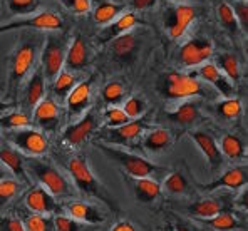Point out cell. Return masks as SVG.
Here are the masks:
<instances>
[{"mask_svg": "<svg viewBox=\"0 0 248 231\" xmlns=\"http://www.w3.org/2000/svg\"><path fill=\"white\" fill-rule=\"evenodd\" d=\"M67 169L78 193H82L89 198H94V200H99L106 208H109L114 213H119V204L116 203L112 194L108 191V188L93 173L86 156H82V154L72 156L67 161Z\"/></svg>", "mask_w": 248, "mask_h": 231, "instance_id": "obj_1", "label": "cell"}, {"mask_svg": "<svg viewBox=\"0 0 248 231\" xmlns=\"http://www.w3.org/2000/svg\"><path fill=\"white\" fill-rule=\"evenodd\" d=\"M27 171L37 179V185L44 186L56 200H72L78 196L74 183L65 174H62L50 161L41 159V157H29L25 161Z\"/></svg>", "mask_w": 248, "mask_h": 231, "instance_id": "obj_2", "label": "cell"}, {"mask_svg": "<svg viewBox=\"0 0 248 231\" xmlns=\"http://www.w3.org/2000/svg\"><path fill=\"white\" fill-rule=\"evenodd\" d=\"M96 148L104 154L108 159L116 163L119 168L131 178H155L161 174V166L151 163L143 156H138L134 153H129L119 146L104 144V142H96Z\"/></svg>", "mask_w": 248, "mask_h": 231, "instance_id": "obj_3", "label": "cell"}, {"mask_svg": "<svg viewBox=\"0 0 248 231\" xmlns=\"http://www.w3.org/2000/svg\"><path fill=\"white\" fill-rule=\"evenodd\" d=\"M163 96L168 99H191L195 96H208L206 87L195 76L186 72H170L159 86Z\"/></svg>", "mask_w": 248, "mask_h": 231, "instance_id": "obj_4", "label": "cell"}, {"mask_svg": "<svg viewBox=\"0 0 248 231\" xmlns=\"http://www.w3.org/2000/svg\"><path fill=\"white\" fill-rule=\"evenodd\" d=\"M149 127V123L146 117L140 119H131L127 124H123L119 127H104L96 134L97 141L108 142L111 146H126V148H133L136 141H140L141 136L146 133Z\"/></svg>", "mask_w": 248, "mask_h": 231, "instance_id": "obj_5", "label": "cell"}, {"mask_svg": "<svg viewBox=\"0 0 248 231\" xmlns=\"http://www.w3.org/2000/svg\"><path fill=\"white\" fill-rule=\"evenodd\" d=\"M35 54H37V40H24L17 47V50L12 56V61H10V71H9L10 91L19 87L22 80L25 79V76L34 67Z\"/></svg>", "mask_w": 248, "mask_h": 231, "instance_id": "obj_6", "label": "cell"}, {"mask_svg": "<svg viewBox=\"0 0 248 231\" xmlns=\"http://www.w3.org/2000/svg\"><path fill=\"white\" fill-rule=\"evenodd\" d=\"M5 138L12 146L32 157L42 156L49 149V141L46 134L35 129H10Z\"/></svg>", "mask_w": 248, "mask_h": 231, "instance_id": "obj_7", "label": "cell"}, {"mask_svg": "<svg viewBox=\"0 0 248 231\" xmlns=\"http://www.w3.org/2000/svg\"><path fill=\"white\" fill-rule=\"evenodd\" d=\"M99 127V114L96 109H91L79 117L74 124L67 126L62 133V141L71 148H79L91 138Z\"/></svg>", "mask_w": 248, "mask_h": 231, "instance_id": "obj_8", "label": "cell"}, {"mask_svg": "<svg viewBox=\"0 0 248 231\" xmlns=\"http://www.w3.org/2000/svg\"><path fill=\"white\" fill-rule=\"evenodd\" d=\"M42 74L46 76L47 80H54L59 72L64 69L65 61V46L61 39L54 37V35H47L46 44H44L42 50Z\"/></svg>", "mask_w": 248, "mask_h": 231, "instance_id": "obj_9", "label": "cell"}, {"mask_svg": "<svg viewBox=\"0 0 248 231\" xmlns=\"http://www.w3.org/2000/svg\"><path fill=\"white\" fill-rule=\"evenodd\" d=\"M62 27L61 15L54 12H39L32 14V15L22 17L19 20L7 22V24L0 25V34L9 31H16V29H35V31H59Z\"/></svg>", "mask_w": 248, "mask_h": 231, "instance_id": "obj_10", "label": "cell"}, {"mask_svg": "<svg viewBox=\"0 0 248 231\" xmlns=\"http://www.w3.org/2000/svg\"><path fill=\"white\" fill-rule=\"evenodd\" d=\"M24 203L32 213L39 215H59L62 211L59 201L41 185L31 186V189L24 194Z\"/></svg>", "mask_w": 248, "mask_h": 231, "instance_id": "obj_11", "label": "cell"}, {"mask_svg": "<svg viewBox=\"0 0 248 231\" xmlns=\"http://www.w3.org/2000/svg\"><path fill=\"white\" fill-rule=\"evenodd\" d=\"M213 54V44L208 39H191L180 49V62L185 67H200Z\"/></svg>", "mask_w": 248, "mask_h": 231, "instance_id": "obj_12", "label": "cell"}, {"mask_svg": "<svg viewBox=\"0 0 248 231\" xmlns=\"http://www.w3.org/2000/svg\"><path fill=\"white\" fill-rule=\"evenodd\" d=\"M195 19V9L188 3H178L173 7L166 19V29L171 39H181Z\"/></svg>", "mask_w": 248, "mask_h": 231, "instance_id": "obj_13", "label": "cell"}, {"mask_svg": "<svg viewBox=\"0 0 248 231\" xmlns=\"http://www.w3.org/2000/svg\"><path fill=\"white\" fill-rule=\"evenodd\" d=\"M65 215L71 216V218L78 219L81 223H87V225L99 226L106 221V213L101 210L99 206L91 203H84V201H69L65 204Z\"/></svg>", "mask_w": 248, "mask_h": 231, "instance_id": "obj_14", "label": "cell"}, {"mask_svg": "<svg viewBox=\"0 0 248 231\" xmlns=\"http://www.w3.org/2000/svg\"><path fill=\"white\" fill-rule=\"evenodd\" d=\"M247 179H248L247 166H235V168H230L228 171H225L215 181L206 183V185H200L198 183V188H202L203 191H215V189H221V188L240 189L243 186H247Z\"/></svg>", "mask_w": 248, "mask_h": 231, "instance_id": "obj_15", "label": "cell"}, {"mask_svg": "<svg viewBox=\"0 0 248 231\" xmlns=\"http://www.w3.org/2000/svg\"><path fill=\"white\" fill-rule=\"evenodd\" d=\"M189 138L195 141V144L198 146V149L202 151L203 156H205V159L208 161V164H210L211 171L220 169L221 163H223V156H221L220 148H218L213 136L205 133V131H191V133H189Z\"/></svg>", "mask_w": 248, "mask_h": 231, "instance_id": "obj_16", "label": "cell"}, {"mask_svg": "<svg viewBox=\"0 0 248 231\" xmlns=\"http://www.w3.org/2000/svg\"><path fill=\"white\" fill-rule=\"evenodd\" d=\"M127 186L140 203H155L161 196V185L155 178H131L124 176Z\"/></svg>", "mask_w": 248, "mask_h": 231, "instance_id": "obj_17", "label": "cell"}, {"mask_svg": "<svg viewBox=\"0 0 248 231\" xmlns=\"http://www.w3.org/2000/svg\"><path fill=\"white\" fill-rule=\"evenodd\" d=\"M198 76L202 77L203 80H206L210 86H213L225 99L232 97L233 92H235L232 80H230L228 77L217 67V64H213V62H205L203 65H200Z\"/></svg>", "mask_w": 248, "mask_h": 231, "instance_id": "obj_18", "label": "cell"}, {"mask_svg": "<svg viewBox=\"0 0 248 231\" xmlns=\"http://www.w3.org/2000/svg\"><path fill=\"white\" fill-rule=\"evenodd\" d=\"M67 111L71 117H81L87 108L91 106V82L81 80L74 86V89L65 97Z\"/></svg>", "mask_w": 248, "mask_h": 231, "instance_id": "obj_19", "label": "cell"}, {"mask_svg": "<svg viewBox=\"0 0 248 231\" xmlns=\"http://www.w3.org/2000/svg\"><path fill=\"white\" fill-rule=\"evenodd\" d=\"M34 119L42 129L56 131L61 121V109L50 97H44L34 108Z\"/></svg>", "mask_w": 248, "mask_h": 231, "instance_id": "obj_20", "label": "cell"}, {"mask_svg": "<svg viewBox=\"0 0 248 231\" xmlns=\"http://www.w3.org/2000/svg\"><path fill=\"white\" fill-rule=\"evenodd\" d=\"M0 163L10 171V174L14 178H17L20 183L27 185L29 183V176L25 173V161L24 156L14 149L10 144H0Z\"/></svg>", "mask_w": 248, "mask_h": 231, "instance_id": "obj_21", "label": "cell"}, {"mask_svg": "<svg viewBox=\"0 0 248 231\" xmlns=\"http://www.w3.org/2000/svg\"><path fill=\"white\" fill-rule=\"evenodd\" d=\"M138 17L134 12H123L119 17H116L114 20L111 22V24L104 25L103 31L99 32V40L101 42H111V40H114L116 37H119V35L126 34V32H129L131 29L134 27V25L138 24Z\"/></svg>", "mask_w": 248, "mask_h": 231, "instance_id": "obj_22", "label": "cell"}, {"mask_svg": "<svg viewBox=\"0 0 248 231\" xmlns=\"http://www.w3.org/2000/svg\"><path fill=\"white\" fill-rule=\"evenodd\" d=\"M64 64L71 71H81L87 65V46L81 35H76L65 50Z\"/></svg>", "mask_w": 248, "mask_h": 231, "instance_id": "obj_23", "label": "cell"}, {"mask_svg": "<svg viewBox=\"0 0 248 231\" xmlns=\"http://www.w3.org/2000/svg\"><path fill=\"white\" fill-rule=\"evenodd\" d=\"M46 96V77L42 74V69H35L34 74H32L31 80L27 84V89H25V104L27 108L34 109L39 102L42 101Z\"/></svg>", "mask_w": 248, "mask_h": 231, "instance_id": "obj_24", "label": "cell"}, {"mask_svg": "<svg viewBox=\"0 0 248 231\" xmlns=\"http://www.w3.org/2000/svg\"><path fill=\"white\" fill-rule=\"evenodd\" d=\"M168 117H170L174 124H180V126H183V127H188L198 121L200 108L195 101H185V102H181L174 111L168 112Z\"/></svg>", "mask_w": 248, "mask_h": 231, "instance_id": "obj_25", "label": "cell"}, {"mask_svg": "<svg viewBox=\"0 0 248 231\" xmlns=\"http://www.w3.org/2000/svg\"><path fill=\"white\" fill-rule=\"evenodd\" d=\"M143 146L149 153H161L173 146V136L168 129L158 127L155 131H149L143 139Z\"/></svg>", "mask_w": 248, "mask_h": 231, "instance_id": "obj_26", "label": "cell"}, {"mask_svg": "<svg viewBox=\"0 0 248 231\" xmlns=\"http://www.w3.org/2000/svg\"><path fill=\"white\" fill-rule=\"evenodd\" d=\"M168 194L171 196H188L193 193V188L189 185V181L186 179V176L181 171H171L165 176L163 181V188Z\"/></svg>", "mask_w": 248, "mask_h": 231, "instance_id": "obj_27", "label": "cell"}, {"mask_svg": "<svg viewBox=\"0 0 248 231\" xmlns=\"http://www.w3.org/2000/svg\"><path fill=\"white\" fill-rule=\"evenodd\" d=\"M185 210L191 216H195V218L208 219V218H213V216L218 215L220 211H223V206H221L220 201L215 200V198H206V200H198V201H195V203L188 204Z\"/></svg>", "mask_w": 248, "mask_h": 231, "instance_id": "obj_28", "label": "cell"}, {"mask_svg": "<svg viewBox=\"0 0 248 231\" xmlns=\"http://www.w3.org/2000/svg\"><path fill=\"white\" fill-rule=\"evenodd\" d=\"M220 153L221 156L228 157L232 161L243 159L245 157V146H243L242 139L235 134H225L220 141Z\"/></svg>", "mask_w": 248, "mask_h": 231, "instance_id": "obj_29", "label": "cell"}, {"mask_svg": "<svg viewBox=\"0 0 248 231\" xmlns=\"http://www.w3.org/2000/svg\"><path fill=\"white\" fill-rule=\"evenodd\" d=\"M203 223H206L210 228H213L215 231H235L240 228H245L243 223H240L232 213H225L220 211L218 215H215L213 218L203 219Z\"/></svg>", "mask_w": 248, "mask_h": 231, "instance_id": "obj_30", "label": "cell"}, {"mask_svg": "<svg viewBox=\"0 0 248 231\" xmlns=\"http://www.w3.org/2000/svg\"><path fill=\"white\" fill-rule=\"evenodd\" d=\"M25 231H56L54 228V218L50 215H39V213H29L22 219Z\"/></svg>", "mask_w": 248, "mask_h": 231, "instance_id": "obj_31", "label": "cell"}, {"mask_svg": "<svg viewBox=\"0 0 248 231\" xmlns=\"http://www.w3.org/2000/svg\"><path fill=\"white\" fill-rule=\"evenodd\" d=\"M78 84V77H76L72 72L69 71H62L59 72V76L54 79V86H52V91L61 101H64L67 97V94L74 89V86Z\"/></svg>", "mask_w": 248, "mask_h": 231, "instance_id": "obj_32", "label": "cell"}, {"mask_svg": "<svg viewBox=\"0 0 248 231\" xmlns=\"http://www.w3.org/2000/svg\"><path fill=\"white\" fill-rule=\"evenodd\" d=\"M123 14V7L112 2H103L101 5H97V9L94 10V20L97 25H108L111 24L116 17H119Z\"/></svg>", "mask_w": 248, "mask_h": 231, "instance_id": "obj_33", "label": "cell"}, {"mask_svg": "<svg viewBox=\"0 0 248 231\" xmlns=\"http://www.w3.org/2000/svg\"><path fill=\"white\" fill-rule=\"evenodd\" d=\"M24 186L25 185L20 183L19 179H14V178L2 179V181H0V210H2L3 206H7L17 194H20Z\"/></svg>", "mask_w": 248, "mask_h": 231, "instance_id": "obj_34", "label": "cell"}, {"mask_svg": "<svg viewBox=\"0 0 248 231\" xmlns=\"http://www.w3.org/2000/svg\"><path fill=\"white\" fill-rule=\"evenodd\" d=\"M54 228L56 231H96L97 226L81 223L67 215H57L54 216Z\"/></svg>", "mask_w": 248, "mask_h": 231, "instance_id": "obj_35", "label": "cell"}, {"mask_svg": "<svg viewBox=\"0 0 248 231\" xmlns=\"http://www.w3.org/2000/svg\"><path fill=\"white\" fill-rule=\"evenodd\" d=\"M218 69L228 77L230 80H238L240 79V62L233 54L221 52L218 56Z\"/></svg>", "mask_w": 248, "mask_h": 231, "instance_id": "obj_36", "label": "cell"}, {"mask_svg": "<svg viewBox=\"0 0 248 231\" xmlns=\"http://www.w3.org/2000/svg\"><path fill=\"white\" fill-rule=\"evenodd\" d=\"M136 44H138L136 35L131 34V32H126V34L119 35V37L112 40V50H114V54L118 57H127L134 50Z\"/></svg>", "mask_w": 248, "mask_h": 231, "instance_id": "obj_37", "label": "cell"}, {"mask_svg": "<svg viewBox=\"0 0 248 231\" xmlns=\"http://www.w3.org/2000/svg\"><path fill=\"white\" fill-rule=\"evenodd\" d=\"M123 111L126 112L129 119H140L148 111V104L141 96H131L123 102Z\"/></svg>", "mask_w": 248, "mask_h": 231, "instance_id": "obj_38", "label": "cell"}, {"mask_svg": "<svg viewBox=\"0 0 248 231\" xmlns=\"http://www.w3.org/2000/svg\"><path fill=\"white\" fill-rule=\"evenodd\" d=\"M29 126H31V119L25 112L14 111L10 114L0 117V127H3V129H22V127Z\"/></svg>", "mask_w": 248, "mask_h": 231, "instance_id": "obj_39", "label": "cell"}, {"mask_svg": "<svg viewBox=\"0 0 248 231\" xmlns=\"http://www.w3.org/2000/svg\"><path fill=\"white\" fill-rule=\"evenodd\" d=\"M124 92H126V89H124V86L121 82H118V80H112V82L106 84L104 89H103V97L106 102H109L111 106H118L123 102L124 99Z\"/></svg>", "mask_w": 248, "mask_h": 231, "instance_id": "obj_40", "label": "cell"}, {"mask_svg": "<svg viewBox=\"0 0 248 231\" xmlns=\"http://www.w3.org/2000/svg\"><path fill=\"white\" fill-rule=\"evenodd\" d=\"M104 121L108 127H119L123 124H127L131 119L123 111V108H119V106H109L104 111Z\"/></svg>", "mask_w": 248, "mask_h": 231, "instance_id": "obj_41", "label": "cell"}, {"mask_svg": "<svg viewBox=\"0 0 248 231\" xmlns=\"http://www.w3.org/2000/svg\"><path fill=\"white\" fill-rule=\"evenodd\" d=\"M217 111L220 112L221 117H225V119H236V117L242 114V104H240L238 99L228 97V99H223V101L217 106Z\"/></svg>", "mask_w": 248, "mask_h": 231, "instance_id": "obj_42", "label": "cell"}, {"mask_svg": "<svg viewBox=\"0 0 248 231\" xmlns=\"http://www.w3.org/2000/svg\"><path fill=\"white\" fill-rule=\"evenodd\" d=\"M39 0H9V10L14 15H31L37 10Z\"/></svg>", "mask_w": 248, "mask_h": 231, "instance_id": "obj_43", "label": "cell"}, {"mask_svg": "<svg viewBox=\"0 0 248 231\" xmlns=\"http://www.w3.org/2000/svg\"><path fill=\"white\" fill-rule=\"evenodd\" d=\"M232 10L233 15L236 19V24L242 27V31H245V34L248 32V3L247 0H233L232 2Z\"/></svg>", "mask_w": 248, "mask_h": 231, "instance_id": "obj_44", "label": "cell"}, {"mask_svg": "<svg viewBox=\"0 0 248 231\" xmlns=\"http://www.w3.org/2000/svg\"><path fill=\"white\" fill-rule=\"evenodd\" d=\"M218 19H220L221 25L223 27H227L228 31H236V27H238V24H236V19L235 15H233V10L232 7H230V3H220V7H218Z\"/></svg>", "mask_w": 248, "mask_h": 231, "instance_id": "obj_45", "label": "cell"}, {"mask_svg": "<svg viewBox=\"0 0 248 231\" xmlns=\"http://www.w3.org/2000/svg\"><path fill=\"white\" fill-rule=\"evenodd\" d=\"M0 231H25V226L19 216L3 215L0 216Z\"/></svg>", "mask_w": 248, "mask_h": 231, "instance_id": "obj_46", "label": "cell"}, {"mask_svg": "<svg viewBox=\"0 0 248 231\" xmlns=\"http://www.w3.org/2000/svg\"><path fill=\"white\" fill-rule=\"evenodd\" d=\"M61 3L65 9H69L74 14H79V15H81V14H87L93 9L91 0H61Z\"/></svg>", "mask_w": 248, "mask_h": 231, "instance_id": "obj_47", "label": "cell"}, {"mask_svg": "<svg viewBox=\"0 0 248 231\" xmlns=\"http://www.w3.org/2000/svg\"><path fill=\"white\" fill-rule=\"evenodd\" d=\"M109 231H143V228L140 225H136L134 221H131V219H121Z\"/></svg>", "mask_w": 248, "mask_h": 231, "instance_id": "obj_48", "label": "cell"}, {"mask_svg": "<svg viewBox=\"0 0 248 231\" xmlns=\"http://www.w3.org/2000/svg\"><path fill=\"white\" fill-rule=\"evenodd\" d=\"M171 226H173L174 231H198L196 226H193L191 223L185 221V219H181V218H174V221L171 223Z\"/></svg>", "mask_w": 248, "mask_h": 231, "instance_id": "obj_49", "label": "cell"}, {"mask_svg": "<svg viewBox=\"0 0 248 231\" xmlns=\"http://www.w3.org/2000/svg\"><path fill=\"white\" fill-rule=\"evenodd\" d=\"M134 10H148L156 3V0H131Z\"/></svg>", "mask_w": 248, "mask_h": 231, "instance_id": "obj_50", "label": "cell"}, {"mask_svg": "<svg viewBox=\"0 0 248 231\" xmlns=\"http://www.w3.org/2000/svg\"><path fill=\"white\" fill-rule=\"evenodd\" d=\"M247 196H248V193H247V186H245V189L238 194V198H236V201H235L236 206H238L242 211H247V206H248V198Z\"/></svg>", "mask_w": 248, "mask_h": 231, "instance_id": "obj_51", "label": "cell"}, {"mask_svg": "<svg viewBox=\"0 0 248 231\" xmlns=\"http://www.w3.org/2000/svg\"><path fill=\"white\" fill-rule=\"evenodd\" d=\"M9 178H14V176L10 174V171L7 169L2 163H0V181H2V179H9Z\"/></svg>", "mask_w": 248, "mask_h": 231, "instance_id": "obj_52", "label": "cell"}, {"mask_svg": "<svg viewBox=\"0 0 248 231\" xmlns=\"http://www.w3.org/2000/svg\"><path fill=\"white\" fill-rule=\"evenodd\" d=\"M12 108H14V104H10V102H2V101H0V117L5 114V111H10Z\"/></svg>", "mask_w": 248, "mask_h": 231, "instance_id": "obj_53", "label": "cell"}, {"mask_svg": "<svg viewBox=\"0 0 248 231\" xmlns=\"http://www.w3.org/2000/svg\"><path fill=\"white\" fill-rule=\"evenodd\" d=\"M166 231H174V230H173V226H171V225H168L166 226Z\"/></svg>", "mask_w": 248, "mask_h": 231, "instance_id": "obj_54", "label": "cell"}]
</instances>
